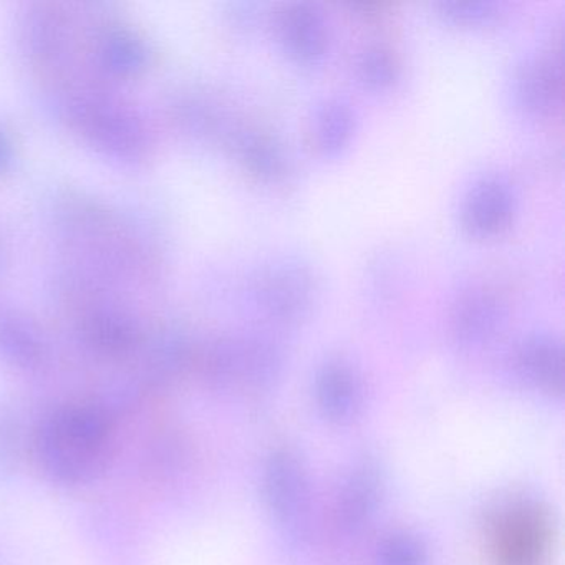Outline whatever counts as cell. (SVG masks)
<instances>
[{
    "mask_svg": "<svg viewBox=\"0 0 565 565\" xmlns=\"http://www.w3.org/2000/svg\"><path fill=\"white\" fill-rule=\"evenodd\" d=\"M376 562L379 565H428V552L413 535L392 534L379 545Z\"/></svg>",
    "mask_w": 565,
    "mask_h": 565,
    "instance_id": "obj_15",
    "label": "cell"
},
{
    "mask_svg": "<svg viewBox=\"0 0 565 565\" xmlns=\"http://www.w3.org/2000/svg\"><path fill=\"white\" fill-rule=\"evenodd\" d=\"M504 320V302L488 290H476L462 297L455 307L452 339L462 349L482 345L501 330Z\"/></svg>",
    "mask_w": 565,
    "mask_h": 565,
    "instance_id": "obj_9",
    "label": "cell"
},
{
    "mask_svg": "<svg viewBox=\"0 0 565 565\" xmlns=\"http://www.w3.org/2000/svg\"><path fill=\"white\" fill-rule=\"evenodd\" d=\"M383 495V475L373 459H363L353 466L343 479L335 504L337 524L345 532L365 527Z\"/></svg>",
    "mask_w": 565,
    "mask_h": 565,
    "instance_id": "obj_7",
    "label": "cell"
},
{
    "mask_svg": "<svg viewBox=\"0 0 565 565\" xmlns=\"http://www.w3.org/2000/svg\"><path fill=\"white\" fill-rule=\"evenodd\" d=\"M438 8L448 21L456 24H478V22L488 21L495 11L494 2L489 0H469V2L451 0V2H441Z\"/></svg>",
    "mask_w": 565,
    "mask_h": 565,
    "instance_id": "obj_16",
    "label": "cell"
},
{
    "mask_svg": "<svg viewBox=\"0 0 565 565\" xmlns=\"http://www.w3.org/2000/svg\"><path fill=\"white\" fill-rule=\"evenodd\" d=\"M355 131V114L343 100L323 105L317 118V143L326 157H339L349 147Z\"/></svg>",
    "mask_w": 565,
    "mask_h": 565,
    "instance_id": "obj_12",
    "label": "cell"
},
{
    "mask_svg": "<svg viewBox=\"0 0 565 565\" xmlns=\"http://www.w3.org/2000/svg\"><path fill=\"white\" fill-rule=\"evenodd\" d=\"M241 160L246 164L247 170L253 171L260 180L274 181L282 177L286 171V157L282 148L267 137V135L254 131L244 134L239 138Z\"/></svg>",
    "mask_w": 565,
    "mask_h": 565,
    "instance_id": "obj_13",
    "label": "cell"
},
{
    "mask_svg": "<svg viewBox=\"0 0 565 565\" xmlns=\"http://www.w3.org/2000/svg\"><path fill=\"white\" fill-rule=\"evenodd\" d=\"M495 551L501 565H539L545 542V522L537 509L518 505L498 522Z\"/></svg>",
    "mask_w": 565,
    "mask_h": 565,
    "instance_id": "obj_8",
    "label": "cell"
},
{
    "mask_svg": "<svg viewBox=\"0 0 565 565\" xmlns=\"http://www.w3.org/2000/svg\"><path fill=\"white\" fill-rule=\"evenodd\" d=\"M19 452V429L11 416L0 412V471L11 469Z\"/></svg>",
    "mask_w": 565,
    "mask_h": 565,
    "instance_id": "obj_17",
    "label": "cell"
},
{
    "mask_svg": "<svg viewBox=\"0 0 565 565\" xmlns=\"http://www.w3.org/2000/svg\"><path fill=\"white\" fill-rule=\"evenodd\" d=\"M564 95L562 62L552 55L529 58L514 77V100L529 117L554 115Z\"/></svg>",
    "mask_w": 565,
    "mask_h": 565,
    "instance_id": "obj_5",
    "label": "cell"
},
{
    "mask_svg": "<svg viewBox=\"0 0 565 565\" xmlns=\"http://www.w3.org/2000/svg\"><path fill=\"white\" fill-rule=\"evenodd\" d=\"M254 299L276 322L297 323L310 316L319 299V279L312 267L297 257H279L254 277Z\"/></svg>",
    "mask_w": 565,
    "mask_h": 565,
    "instance_id": "obj_2",
    "label": "cell"
},
{
    "mask_svg": "<svg viewBox=\"0 0 565 565\" xmlns=\"http://www.w3.org/2000/svg\"><path fill=\"white\" fill-rule=\"evenodd\" d=\"M515 370L524 382L551 395L564 392V349L555 337L535 333L515 350Z\"/></svg>",
    "mask_w": 565,
    "mask_h": 565,
    "instance_id": "obj_10",
    "label": "cell"
},
{
    "mask_svg": "<svg viewBox=\"0 0 565 565\" xmlns=\"http://www.w3.org/2000/svg\"><path fill=\"white\" fill-rule=\"evenodd\" d=\"M515 213V194L502 177L482 178L466 194L462 226L475 237H494L508 230Z\"/></svg>",
    "mask_w": 565,
    "mask_h": 565,
    "instance_id": "obj_4",
    "label": "cell"
},
{
    "mask_svg": "<svg viewBox=\"0 0 565 565\" xmlns=\"http://www.w3.org/2000/svg\"><path fill=\"white\" fill-rule=\"evenodd\" d=\"M316 398L320 412L330 422H350L362 406V385L352 369L342 362H329L317 372Z\"/></svg>",
    "mask_w": 565,
    "mask_h": 565,
    "instance_id": "obj_11",
    "label": "cell"
},
{
    "mask_svg": "<svg viewBox=\"0 0 565 565\" xmlns=\"http://www.w3.org/2000/svg\"><path fill=\"white\" fill-rule=\"evenodd\" d=\"M280 44L286 54L300 65H316L326 57L329 49V28L317 6L299 2L280 12Z\"/></svg>",
    "mask_w": 565,
    "mask_h": 565,
    "instance_id": "obj_6",
    "label": "cell"
},
{
    "mask_svg": "<svg viewBox=\"0 0 565 565\" xmlns=\"http://www.w3.org/2000/svg\"><path fill=\"white\" fill-rule=\"evenodd\" d=\"M263 489L276 521L297 531L309 511V481L299 458L287 449L273 452L264 468Z\"/></svg>",
    "mask_w": 565,
    "mask_h": 565,
    "instance_id": "obj_3",
    "label": "cell"
},
{
    "mask_svg": "<svg viewBox=\"0 0 565 565\" xmlns=\"http://www.w3.org/2000/svg\"><path fill=\"white\" fill-rule=\"evenodd\" d=\"M395 55L383 47H369L356 61V77L370 90H386L398 81Z\"/></svg>",
    "mask_w": 565,
    "mask_h": 565,
    "instance_id": "obj_14",
    "label": "cell"
},
{
    "mask_svg": "<svg viewBox=\"0 0 565 565\" xmlns=\"http://www.w3.org/2000/svg\"><path fill=\"white\" fill-rule=\"evenodd\" d=\"M111 446L110 419L92 406H67L51 413L35 436L42 472L61 486L88 484L104 475Z\"/></svg>",
    "mask_w": 565,
    "mask_h": 565,
    "instance_id": "obj_1",
    "label": "cell"
}]
</instances>
